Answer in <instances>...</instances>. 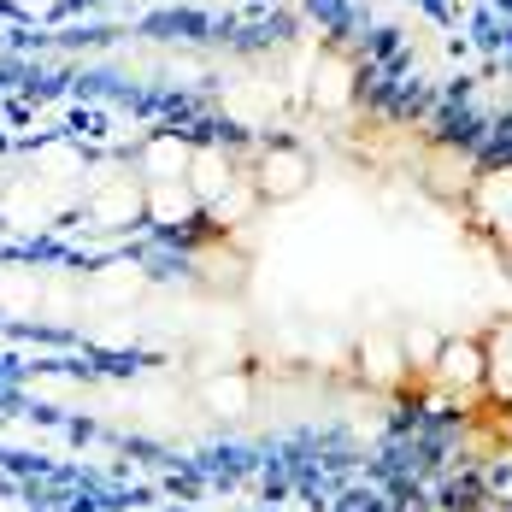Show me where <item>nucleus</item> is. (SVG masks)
<instances>
[{"instance_id": "1a4fd4ad", "label": "nucleus", "mask_w": 512, "mask_h": 512, "mask_svg": "<svg viewBox=\"0 0 512 512\" xmlns=\"http://www.w3.org/2000/svg\"><path fill=\"white\" fill-rule=\"evenodd\" d=\"M354 371L371 383V389H401V383L412 377L407 336H401V330H383V324H371V330L359 336V348H354Z\"/></svg>"}, {"instance_id": "6e6552de", "label": "nucleus", "mask_w": 512, "mask_h": 512, "mask_svg": "<svg viewBox=\"0 0 512 512\" xmlns=\"http://www.w3.org/2000/svg\"><path fill=\"white\" fill-rule=\"evenodd\" d=\"M118 0H0V24L12 36H42V30H71L112 12Z\"/></svg>"}, {"instance_id": "ddd939ff", "label": "nucleus", "mask_w": 512, "mask_h": 512, "mask_svg": "<svg viewBox=\"0 0 512 512\" xmlns=\"http://www.w3.org/2000/svg\"><path fill=\"white\" fill-rule=\"evenodd\" d=\"M483 348H489V377H483V395H489L495 407H512V318H501V324L483 336Z\"/></svg>"}, {"instance_id": "4468645a", "label": "nucleus", "mask_w": 512, "mask_h": 512, "mask_svg": "<svg viewBox=\"0 0 512 512\" xmlns=\"http://www.w3.org/2000/svg\"><path fill=\"white\" fill-rule=\"evenodd\" d=\"M18 83H36V59H30L24 42L0 24V89H18Z\"/></svg>"}, {"instance_id": "dca6fc26", "label": "nucleus", "mask_w": 512, "mask_h": 512, "mask_svg": "<svg viewBox=\"0 0 512 512\" xmlns=\"http://www.w3.org/2000/svg\"><path fill=\"white\" fill-rule=\"evenodd\" d=\"M0 512H24V507H0Z\"/></svg>"}, {"instance_id": "0eeeda50", "label": "nucleus", "mask_w": 512, "mask_h": 512, "mask_svg": "<svg viewBox=\"0 0 512 512\" xmlns=\"http://www.w3.org/2000/svg\"><path fill=\"white\" fill-rule=\"evenodd\" d=\"M424 377H430L436 389H448L454 401H477V395H483V377H489V348H483V336H477V330L442 336Z\"/></svg>"}, {"instance_id": "423d86ee", "label": "nucleus", "mask_w": 512, "mask_h": 512, "mask_svg": "<svg viewBox=\"0 0 512 512\" xmlns=\"http://www.w3.org/2000/svg\"><path fill=\"white\" fill-rule=\"evenodd\" d=\"M312 177H318V165L301 142H283V136H271V142H259L254 154H248V183H254V195L265 206H289L301 201L312 189Z\"/></svg>"}, {"instance_id": "f257e3e1", "label": "nucleus", "mask_w": 512, "mask_h": 512, "mask_svg": "<svg viewBox=\"0 0 512 512\" xmlns=\"http://www.w3.org/2000/svg\"><path fill=\"white\" fill-rule=\"evenodd\" d=\"M195 283L171 242L95 248L77 236H0V348L24 354H171L177 295Z\"/></svg>"}, {"instance_id": "7ed1b4c3", "label": "nucleus", "mask_w": 512, "mask_h": 512, "mask_svg": "<svg viewBox=\"0 0 512 512\" xmlns=\"http://www.w3.org/2000/svg\"><path fill=\"white\" fill-rule=\"evenodd\" d=\"M89 136L77 130H36L18 136V154L6 171V195H0V236L6 242H59L77 236L83 195L95 177Z\"/></svg>"}, {"instance_id": "f03ea898", "label": "nucleus", "mask_w": 512, "mask_h": 512, "mask_svg": "<svg viewBox=\"0 0 512 512\" xmlns=\"http://www.w3.org/2000/svg\"><path fill=\"white\" fill-rule=\"evenodd\" d=\"M0 418L30 424L83 460H189L224 430L201 407L195 377L171 354H24L0 348Z\"/></svg>"}, {"instance_id": "f8f14e48", "label": "nucleus", "mask_w": 512, "mask_h": 512, "mask_svg": "<svg viewBox=\"0 0 512 512\" xmlns=\"http://www.w3.org/2000/svg\"><path fill=\"white\" fill-rule=\"evenodd\" d=\"M465 195H471L477 224H483L495 242H507V248H512V165H507V171H489V177H477Z\"/></svg>"}, {"instance_id": "9b49d317", "label": "nucleus", "mask_w": 512, "mask_h": 512, "mask_svg": "<svg viewBox=\"0 0 512 512\" xmlns=\"http://www.w3.org/2000/svg\"><path fill=\"white\" fill-rule=\"evenodd\" d=\"M195 142H201V136H189V130H148V136L130 148V159H136L142 183H189Z\"/></svg>"}, {"instance_id": "39448f33", "label": "nucleus", "mask_w": 512, "mask_h": 512, "mask_svg": "<svg viewBox=\"0 0 512 512\" xmlns=\"http://www.w3.org/2000/svg\"><path fill=\"white\" fill-rule=\"evenodd\" d=\"M142 236H148V183H142L130 148H101L89 195H83V218H77V242L124 248Z\"/></svg>"}, {"instance_id": "9d476101", "label": "nucleus", "mask_w": 512, "mask_h": 512, "mask_svg": "<svg viewBox=\"0 0 512 512\" xmlns=\"http://www.w3.org/2000/svg\"><path fill=\"white\" fill-rule=\"evenodd\" d=\"M195 389H201V407L212 424H242V418H254L259 407V383L254 371H230V365H218V371H201L195 377Z\"/></svg>"}, {"instance_id": "2eb2a0df", "label": "nucleus", "mask_w": 512, "mask_h": 512, "mask_svg": "<svg viewBox=\"0 0 512 512\" xmlns=\"http://www.w3.org/2000/svg\"><path fill=\"white\" fill-rule=\"evenodd\" d=\"M12 154H18V136L0 130V195H6V171H12Z\"/></svg>"}, {"instance_id": "20e7f679", "label": "nucleus", "mask_w": 512, "mask_h": 512, "mask_svg": "<svg viewBox=\"0 0 512 512\" xmlns=\"http://www.w3.org/2000/svg\"><path fill=\"white\" fill-rule=\"evenodd\" d=\"M142 501L136 483L112 477L83 454H53L36 442L0 436V507L24 512H130Z\"/></svg>"}]
</instances>
